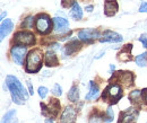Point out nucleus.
Returning a JSON list of instances; mask_svg holds the SVG:
<instances>
[{"label":"nucleus","mask_w":147,"mask_h":123,"mask_svg":"<svg viewBox=\"0 0 147 123\" xmlns=\"http://www.w3.org/2000/svg\"><path fill=\"white\" fill-rule=\"evenodd\" d=\"M146 123H147V122H146Z\"/></svg>","instance_id":"58836bf2"},{"label":"nucleus","mask_w":147,"mask_h":123,"mask_svg":"<svg viewBox=\"0 0 147 123\" xmlns=\"http://www.w3.org/2000/svg\"><path fill=\"white\" fill-rule=\"evenodd\" d=\"M100 96V89L97 87V85H95L93 81L90 83V90L86 95V101H92V99H96Z\"/></svg>","instance_id":"f3484780"},{"label":"nucleus","mask_w":147,"mask_h":123,"mask_svg":"<svg viewBox=\"0 0 147 123\" xmlns=\"http://www.w3.org/2000/svg\"><path fill=\"white\" fill-rule=\"evenodd\" d=\"M103 53H104V52H101V53H98V54H97V55H96V56H95V58H96V59H98V58H101V56H102V54H103Z\"/></svg>","instance_id":"e433bc0d"},{"label":"nucleus","mask_w":147,"mask_h":123,"mask_svg":"<svg viewBox=\"0 0 147 123\" xmlns=\"http://www.w3.org/2000/svg\"><path fill=\"white\" fill-rule=\"evenodd\" d=\"M146 58H147V53H142V54H139V55H137L136 56V59H135V62L137 63V66H139V67H145L146 66Z\"/></svg>","instance_id":"b1692460"},{"label":"nucleus","mask_w":147,"mask_h":123,"mask_svg":"<svg viewBox=\"0 0 147 123\" xmlns=\"http://www.w3.org/2000/svg\"><path fill=\"white\" fill-rule=\"evenodd\" d=\"M44 123H55V122H53V120H51V119H47V120L44 121Z\"/></svg>","instance_id":"c9c22d12"},{"label":"nucleus","mask_w":147,"mask_h":123,"mask_svg":"<svg viewBox=\"0 0 147 123\" xmlns=\"http://www.w3.org/2000/svg\"><path fill=\"white\" fill-rule=\"evenodd\" d=\"M78 87L77 86H73L70 88V90L68 91V98L71 101V102H77L78 98H79V93H78Z\"/></svg>","instance_id":"4be33fe9"},{"label":"nucleus","mask_w":147,"mask_h":123,"mask_svg":"<svg viewBox=\"0 0 147 123\" xmlns=\"http://www.w3.org/2000/svg\"><path fill=\"white\" fill-rule=\"evenodd\" d=\"M33 16H28L26 19H24V22L22 23V27L24 28H32L33 26Z\"/></svg>","instance_id":"bb28decb"},{"label":"nucleus","mask_w":147,"mask_h":123,"mask_svg":"<svg viewBox=\"0 0 147 123\" xmlns=\"http://www.w3.org/2000/svg\"><path fill=\"white\" fill-rule=\"evenodd\" d=\"M118 81L125 84V86H130L134 81V76L129 71H120L118 72Z\"/></svg>","instance_id":"4468645a"},{"label":"nucleus","mask_w":147,"mask_h":123,"mask_svg":"<svg viewBox=\"0 0 147 123\" xmlns=\"http://www.w3.org/2000/svg\"><path fill=\"white\" fill-rule=\"evenodd\" d=\"M85 10L91 13V11L93 10V6H86V7H85Z\"/></svg>","instance_id":"f704fd0d"},{"label":"nucleus","mask_w":147,"mask_h":123,"mask_svg":"<svg viewBox=\"0 0 147 123\" xmlns=\"http://www.w3.org/2000/svg\"><path fill=\"white\" fill-rule=\"evenodd\" d=\"M139 41L142 42V44L144 45V48H146V49H147V34H146V33L140 35V37H139Z\"/></svg>","instance_id":"7c9ffc66"},{"label":"nucleus","mask_w":147,"mask_h":123,"mask_svg":"<svg viewBox=\"0 0 147 123\" xmlns=\"http://www.w3.org/2000/svg\"><path fill=\"white\" fill-rule=\"evenodd\" d=\"M6 85L10 91L13 102L17 105H23L27 98H28V94L26 91V89L23 87L22 83L19 81L18 79L15 76L8 75L6 77Z\"/></svg>","instance_id":"f257e3e1"},{"label":"nucleus","mask_w":147,"mask_h":123,"mask_svg":"<svg viewBox=\"0 0 147 123\" xmlns=\"http://www.w3.org/2000/svg\"><path fill=\"white\" fill-rule=\"evenodd\" d=\"M38 96L41 98H45L47 97V94H48V88L47 87H38Z\"/></svg>","instance_id":"cd10ccee"},{"label":"nucleus","mask_w":147,"mask_h":123,"mask_svg":"<svg viewBox=\"0 0 147 123\" xmlns=\"http://www.w3.org/2000/svg\"><path fill=\"white\" fill-rule=\"evenodd\" d=\"M27 86H28V89H30V94H31V95H33V93H34V91H33V87H32V84H31L30 81H27Z\"/></svg>","instance_id":"473e14b6"},{"label":"nucleus","mask_w":147,"mask_h":123,"mask_svg":"<svg viewBox=\"0 0 147 123\" xmlns=\"http://www.w3.org/2000/svg\"><path fill=\"white\" fill-rule=\"evenodd\" d=\"M119 9L118 2L115 0H107L104 3V13L107 16H113Z\"/></svg>","instance_id":"ddd939ff"},{"label":"nucleus","mask_w":147,"mask_h":123,"mask_svg":"<svg viewBox=\"0 0 147 123\" xmlns=\"http://www.w3.org/2000/svg\"><path fill=\"white\" fill-rule=\"evenodd\" d=\"M139 11L140 13H147V2L142 3V6L139 7Z\"/></svg>","instance_id":"2f4dec72"},{"label":"nucleus","mask_w":147,"mask_h":123,"mask_svg":"<svg viewBox=\"0 0 147 123\" xmlns=\"http://www.w3.org/2000/svg\"><path fill=\"white\" fill-rule=\"evenodd\" d=\"M52 93L55 94V96H60V95L62 94V88L60 87V85H59V84H55V86H53Z\"/></svg>","instance_id":"c85d7f7f"},{"label":"nucleus","mask_w":147,"mask_h":123,"mask_svg":"<svg viewBox=\"0 0 147 123\" xmlns=\"http://www.w3.org/2000/svg\"><path fill=\"white\" fill-rule=\"evenodd\" d=\"M100 36H101L100 32H97L94 28H85V30H82L78 32V37L84 42H91Z\"/></svg>","instance_id":"1a4fd4ad"},{"label":"nucleus","mask_w":147,"mask_h":123,"mask_svg":"<svg viewBox=\"0 0 147 123\" xmlns=\"http://www.w3.org/2000/svg\"><path fill=\"white\" fill-rule=\"evenodd\" d=\"M61 1H62V6L66 7V8L73 7V5L76 2V0H61Z\"/></svg>","instance_id":"c756f323"},{"label":"nucleus","mask_w":147,"mask_h":123,"mask_svg":"<svg viewBox=\"0 0 147 123\" xmlns=\"http://www.w3.org/2000/svg\"><path fill=\"white\" fill-rule=\"evenodd\" d=\"M138 116L137 111L135 110H128L121 115V123H135Z\"/></svg>","instance_id":"2eb2a0df"},{"label":"nucleus","mask_w":147,"mask_h":123,"mask_svg":"<svg viewBox=\"0 0 147 123\" xmlns=\"http://www.w3.org/2000/svg\"><path fill=\"white\" fill-rule=\"evenodd\" d=\"M53 27V22L47 14H40L35 19V28L40 34H48Z\"/></svg>","instance_id":"7ed1b4c3"},{"label":"nucleus","mask_w":147,"mask_h":123,"mask_svg":"<svg viewBox=\"0 0 147 123\" xmlns=\"http://www.w3.org/2000/svg\"><path fill=\"white\" fill-rule=\"evenodd\" d=\"M44 62L48 67H55L58 66V58L53 51H48L44 55Z\"/></svg>","instance_id":"dca6fc26"},{"label":"nucleus","mask_w":147,"mask_h":123,"mask_svg":"<svg viewBox=\"0 0 147 123\" xmlns=\"http://www.w3.org/2000/svg\"><path fill=\"white\" fill-rule=\"evenodd\" d=\"M5 15H6V13H5V11H2V13H1V17H0V19H3Z\"/></svg>","instance_id":"4c0bfd02"},{"label":"nucleus","mask_w":147,"mask_h":123,"mask_svg":"<svg viewBox=\"0 0 147 123\" xmlns=\"http://www.w3.org/2000/svg\"><path fill=\"white\" fill-rule=\"evenodd\" d=\"M41 107L43 110V113L45 115H50V116H57L59 110H60V104L58 102V99H55V98H51L49 104L45 105L43 103H41Z\"/></svg>","instance_id":"0eeeda50"},{"label":"nucleus","mask_w":147,"mask_h":123,"mask_svg":"<svg viewBox=\"0 0 147 123\" xmlns=\"http://www.w3.org/2000/svg\"><path fill=\"white\" fill-rule=\"evenodd\" d=\"M14 41L19 45H32L34 43V34L31 32L20 31L15 34Z\"/></svg>","instance_id":"39448f33"},{"label":"nucleus","mask_w":147,"mask_h":123,"mask_svg":"<svg viewBox=\"0 0 147 123\" xmlns=\"http://www.w3.org/2000/svg\"><path fill=\"white\" fill-rule=\"evenodd\" d=\"M79 48H80V43H79L78 41H71V42H69V43L66 45V48H65V53H66L67 55H71L73 53H75L76 51H78Z\"/></svg>","instance_id":"6ab92c4d"},{"label":"nucleus","mask_w":147,"mask_h":123,"mask_svg":"<svg viewBox=\"0 0 147 123\" xmlns=\"http://www.w3.org/2000/svg\"><path fill=\"white\" fill-rule=\"evenodd\" d=\"M16 110H10V111H8L5 115H3V118H2V120H1V123H18V120L16 119Z\"/></svg>","instance_id":"a211bd4d"},{"label":"nucleus","mask_w":147,"mask_h":123,"mask_svg":"<svg viewBox=\"0 0 147 123\" xmlns=\"http://www.w3.org/2000/svg\"><path fill=\"white\" fill-rule=\"evenodd\" d=\"M53 22V28L58 33H63L69 30V22L62 17H55L52 19Z\"/></svg>","instance_id":"9d476101"},{"label":"nucleus","mask_w":147,"mask_h":123,"mask_svg":"<svg viewBox=\"0 0 147 123\" xmlns=\"http://www.w3.org/2000/svg\"><path fill=\"white\" fill-rule=\"evenodd\" d=\"M13 28H14V24L10 19L2 20L1 26H0V38H1V41L5 40V37L13 31Z\"/></svg>","instance_id":"f8f14e48"},{"label":"nucleus","mask_w":147,"mask_h":123,"mask_svg":"<svg viewBox=\"0 0 147 123\" xmlns=\"http://www.w3.org/2000/svg\"><path fill=\"white\" fill-rule=\"evenodd\" d=\"M77 118V111L74 108L73 106H67L60 118V122L61 123H75Z\"/></svg>","instance_id":"6e6552de"},{"label":"nucleus","mask_w":147,"mask_h":123,"mask_svg":"<svg viewBox=\"0 0 147 123\" xmlns=\"http://www.w3.org/2000/svg\"><path fill=\"white\" fill-rule=\"evenodd\" d=\"M26 53H27V49L25 45H14L10 50V55L15 61V63L17 65H23Z\"/></svg>","instance_id":"423d86ee"},{"label":"nucleus","mask_w":147,"mask_h":123,"mask_svg":"<svg viewBox=\"0 0 147 123\" xmlns=\"http://www.w3.org/2000/svg\"><path fill=\"white\" fill-rule=\"evenodd\" d=\"M122 40H123V37L120 35V34H118L115 32H112V31H105L103 33V38H101L100 41L102 43H104V42L120 43V42H122Z\"/></svg>","instance_id":"9b49d317"},{"label":"nucleus","mask_w":147,"mask_h":123,"mask_svg":"<svg viewBox=\"0 0 147 123\" xmlns=\"http://www.w3.org/2000/svg\"><path fill=\"white\" fill-rule=\"evenodd\" d=\"M142 97H143V93L140 90H134L129 95V99L134 103H139L142 101Z\"/></svg>","instance_id":"5701e85b"},{"label":"nucleus","mask_w":147,"mask_h":123,"mask_svg":"<svg viewBox=\"0 0 147 123\" xmlns=\"http://www.w3.org/2000/svg\"><path fill=\"white\" fill-rule=\"evenodd\" d=\"M70 16H71L74 19H76V20H80V19L83 18V10H82L80 6H79L77 2H75L73 5V7H71Z\"/></svg>","instance_id":"aec40b11"},{"label":"nucleus","mask_w":147,"mask_h":123,"mask_svg":"<svg viewBox=\"0 0 147 123\" xmlns=\"http://www.w3.org/2000/svg\"><path fill=\"white\" fill-rule=\"evenodd\" d=\"M113 119H114V113H113V110L109 107L108 110H107V112H105V115H104V121L107 123H110L113 121Z\"/></svg>","instance_id":"393cba45"},{"label":"nucleus","mask_w":147,"mask_h":123,"mask_svg":"<svg viewBox=\"0 0 147 123\" xmlns=\"http://www.w3.org/2000/svg\"><path fill=\"white\" fill-rule=\"evenodd\" d=\"M143 94H144V99H145V102L147 103V88H145L143 90Z\"/></svg>","instance_id":"72a5a7b5"},{"label":"nucleus","mask_w":147,"mask_h":123,"mask_svg":"<svg viewBox=\"0 0 147 123\" xmlns=\"http://www.w3.org/2000/svg\"><path fill=\"white\" fill-rule=\"evenodd\" d=\"M102 119L103 116L101 114H97V113H94L90 116V120H88V123H101L102 122Z\"/></svg>","instance_id":"a878e982"},{"label":"nucleus","mask_w":147,"mask_h":123,"mask_svg":"<svg viewBox=\"0 0 147 123\" xmlns=\"http://www.w3.org/2000/svg\"><path fill=\"white\" fill-rule=\"evenodd\" d=\"M121 97H122V89L120 87V85H118V84L109 85L103 94V98L105 101H109L111 104L117 103Z\"/></svg>","instance_id":"20e7f679"},{"label":"nucleus","mask_w":147,"mask_h":123,"mask_svg":"<svg viewBox=\"0 0 147 123\" xmlns=\"http://www.w3.org/2000/svg\"><path fill=\"white\" fill-rule=\"evenodd\" d=\"M132 45L131 44H128V48H125L121 52L118 54V58L120 61H123V62H127V61H130L132 58H131V53H130V50H131Z\"/></svg>","instance_id":"412c9836"},{"label":"nucleus","mask_w":147,"mask_h":123,"mask_svg":"<svg viewBox=\"0 0 147 123\" xmlns=\"http://www.w3.org/2000/svg\"><path fill=\"white\" fill-rule=\"evenodd\" d=\"M43 63V53L40 49H34L30 51L26 55V62L25 68L26 71L30 73H35L42 68Z\"/></svg>","instance_id":"f03ea898"}]
</instances>
